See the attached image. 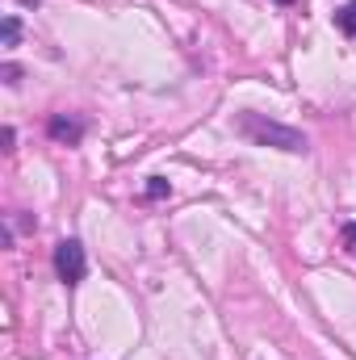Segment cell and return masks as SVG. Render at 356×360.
Segmentation results:
<instances>
[{"label": "cell", "instance_id": "obj_6", "mask_svg": "<svg viewBox=\"0 0 356 360\" xmlns=\"http://www.w3.org/2000/svg\"><path fill=\"white\" fill-rule=\"evenodd\" d=\"M17 38H21V21L4 17V46H17Z\"/></svg>", "mask_w": 356, "mask_h": 360}, {"label": "cell", "instance_id": "obj_1", "mask_svg": "<svg viewBox=\"0 0 356 360\" xmlns=\"http://www.w3.org/2000/svg\"><path fill=\"white\" fill-rule=\"evenodd\" d=\"M239 134L248 139V143H256V147H276V151H293V155H302L306 151V134L302 130H293V126H281V122H272L265 113H239Z\"/></svg>", "mask_w": 356, "mask_h": 360}, {"label": "cell", "instance_id": "obj_7", "mask_svg": "<svg viewBox=\"0 0 356 360\" xmlns=\"http://www.w3.org/2000/svg\"><path fill=\"white\" fill-rule=\"evenodd\" d=\"M344 248L356 256V222H348V226H344Z\"/></svg>", "mask_w": 356, "mask_h": 360}, {"label": "cell", "instance_id": "obj_2", "mask_svg": "<svg viewBox=\"0 0 356 360\" xmlns=\"http://www.w3.org/2000/svg\"><path fill=\"white\" fill-rule=\"evenodd\" d=\"M55 272L63 285H80L84 272H89V256H84V243L80 239H63L55 248Z\"/></svg>", "mask_w": 356, "mask_h": 360}, {"label": "cell", "instance_id": "obj_3", "mask_svg": "<svg viewBox=\"0 0 356 360\" xmlns=\"http://www.w3.org/2000/svg\"><path fill=\"white\" fill-rule=\"evenodd\" d=\"M46 134H51L55 143H63V147H76V143L84 139V122H80V117H68V113H55V117L46 122Z\"/></svg>", "mask_w": 356, "mask_h": 360}, {"label": "cell", "instance_id": "obj_4", "mask_svg": "<svg viewBox=\"0 0 356 360\" xmlns=\"http://www.w3.org/2000/svg\"><path fill=\"white\" fill-rule=\"evenodd\" d=\"M336 25H340V30H344L348 38H356V0H348V4H344V8L336 13Z\"/></svg>", "mask_w": 356, "mask_h": 360}, {"label": "cell", "instance_id": "obj_8", "mask_svg": "<svg viewBox=\"0 0 356 360\" xmlns=\"http://www.w3.org/2000/svg\"><path fill=\"white\" fill-rule=\"evenodd\" d=\"M4 80H8V84H21V72H17V68L8 63V68H4Z\"/></svg>", "mask_w": 356, "mask_h": 360}, {"label": "cell", "instance_id": "obj_10", "mask_svg": "<svg viewBox=\"0 0 356 360\" xmlns=\"http://www.w3.org/2000/svg\"><path fill=\"white\" fill-rule=\"evenodd\" d=\"M281 4H289V0H281Z\"/></svg>", "mask_w": 356, "mask_h": 360}, {"label": "cell", "instance_id": "obj_9", "mask_svg": "<svg viewBox=\"0 0 356 360\" xmlns=\"http://www.w3.org/2000/svg\"><path fill=\"white\" fill-rule=\"evenodd\" d=\"M21 4H34V8H38V0H21Z\"/></svg>", "mask_w": 356, "mask_h": 360}, {"label": "cell", "instance_id": "obj_5", "mask_svg": "<svg viewBox=\"0 0 356 360\" xmlns=\"http://www.w3.org/2000/svg\"><path fill=\"white\" fill-rule=\"evenodd\" d=\"M172 188H168V180L164 176H151V184H147V201H160V197H168Z\"/></svg>", "mask_w": 356, "mask_h": 360}]
</instances>
